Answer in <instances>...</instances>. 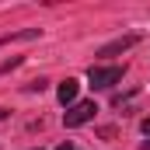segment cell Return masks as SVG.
<instances>
[{
	"label": "cell",
	"mask_w": 150,
	"mask_h": 150,
	"mask_svg": "<svg viewBox=\"0 0 150 150\" xmlns=\"http://www.w3.org/2000/svg\"><path fill=\"white\" fill-rule=\"evenodd\" d=\"M122 74H126V70H122V67H91V70H87V80H91V87H94V91H108V87H115V84H119V80H122Z\"/></svg>",
	"instance_id": "1"
},
{
	"label": "cell",
	"mask_w": 150,
	"mask_h": 150,
	"mask_svg": "<svg viewBox=\"0 0 150 150\" xmlns=\"http://www.w3.org/2000/svg\"><path fill=\"white\" fill-rule=\"evenodd\" d=\"M94 112H98V105H94V101H77V105H70V108L63 112V126H67V129H77V126L91 122Z\"/></svg>",
	"instance_id": "2"
},
{
	"label": "cell",
	"mask_w": 150,
	"mask_h": 150,
	"mask_svg": "<svg viewBox=\"0 0 150 150\" xmlns=\"http://www.w3.org/2000/svg\"><path fill=\"white\" fill-rule=\"evenodd\" d=\"M136 42H140V35H122V38H115V42H108V45H101V49H98V56H119V52L133 49Z\"/></svg>",
	"instance_id": "3"
},
{
	"label": "cell",
	"mask_w": 150,
	"mask_h": 150,
	"mask_svg": "<svg viewBox=\"0 0 150 150\" xmlns=\"http://www.w3.org/2000/svg\"><path fill=\"white\" fill-rule=\"evenodd\" d=\"M77 87H80V84H77L74 77H67V80L59 84V91H56V94H59V101H63L67 108H70V105H77Z\"/></svg>",
	"instance_id": "4"
},
{
	"label": "cell",
	"mask_w": 150,
	"mask_h": 150,
	"mask_svg": "<svg viewBox=\"0 0 150 150\" xmlns=\"http://www.w3.org/2000/svg\"><path fill=\"white\" fill-rule=\"evenodd\" d=\"M140 129H143V133H147V136H150V115H147V119H143V122H140Z\"/></svg>",
	"instance_id": "5"
},
{
	"label": "cell",
	"mask_w": 150,
	"mask_h": 150,
	"mask_svg": "<svg viewBox=\"0 0 150 150\" xmlns=\"http://www.w3.org/2000/svg\"><path fill=\"white\" fill-rule=\"evenodd\" d=\"M56 150H80V147H74V143H59Z\"/></svg>",
	"instance_id": "6"
},
{
	"label": "cell",
	"mask_w": 150,
	"mask_h": 150,
	"mask_svg": "<svg viewBox=\"0 0 150 150\" xmlns=\"http://www.w3.org/2000/svg\"><path fill=\"white\" fill-rule=\"evenodd\" d=\"M4 119H7V108H0V122H4Z\"/></svg>",
	"instance_id": "7"
},
{
	"label": "cell",
	"mask_w": 150,
	"mask_h": 150,
	"mask_svg": "<svg viewBox=\"0 0 150 150\" xmlns=\"http://www.w3.org/2000/svg\"><path fill=\"white\" fill-rule=\"evenodd\" d=\"M140 150H150V140H143V147H140Z\"/></svg>",
	"instance_id": "8"
},
{
	"label": "cell",
	"mask_w": 150,
	"mask_h": 150,
	"mask_svg": "<svg viewBox=\"0 0 150 150\" xmlns=\"http://www.w3.org/2000/svg\"><path fill=\"white\" fill-rule=\"evenodd\" d=\"M38 150H42V147H38Z\"/></svg>",
	"instance_id": "9"
}]
</instances>
